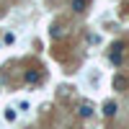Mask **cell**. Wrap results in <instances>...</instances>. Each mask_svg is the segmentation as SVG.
I'll return each mask as SVG.
<instances>
[{
	"label": "cell",
	"instance_id": "6da1fadb",
	"mask_svg": "<svg viewBox=\"0 0 129 129\" xmlns=\"http://www.w3.org/2000/svg\"><path fill=\"white\" fill-rule=\"evenodd\" d=\"M78 114H80V116H85V119H88V116L93 114V103H90V101H85V103H80V109H78Z\"/></svg>",
	"mask_w": 129,
	"mask_h": 129
},
{
	"label": "cell",
	"instance_id": "8992f818",
	"mask_svg": "<svg viewBox=\"0 0 129 129\" xmlns=\"http://www.w3.org/2000/svg\"><path fill=\"white\" fill-rule=\"evenodd\" d=\"M36 80H39V72L36 70H28L26 72V83H36Z\"/></svg>",
	"mask_w": 129,
	"mask_h": 129
},
{
	"label": "cell",
	"instance_id": "5b68a950",
	"mask_svg": "<svg viewBox=\"0 0 129 129\" xmlns=\"http://www.w3.org/2000/svg\"><path fill=\"white\" fill-rule=\"evenodd\" d=\"M72 10L75 13H83L85 10V0H72Z\"/></svg>",
	"mask_w": 129,
	"mask_h": 129
},
{
	"label": "cell",
	"instance_id": "7a4b0ae2",
	"mask_svg": "<svg viewBox=\"0 0 129 129\" xmlns=\"http://www.w3.org/2000/svg\"><path fill=\"white\" fill-rule=\"evenodd\" d=\"M114 114H116V101H106V103H103V116H109V119H111Z\"/></svg>",
	"mask_w": 129,
	"mask_h": 129
},
{
	"label": "cell",
	"instance_id": "52a82bcc",
	"mask_svg": "<svg viewBox=\"0 0 129 129\" xmlns=\"http://www.w3.org/2000/svg\"><path fill=\"white\" fill-rule=\"evenodd\" d=\"M5 119H8V121H16V109H8V111H5Z\"/></svg>",
	"mask_w": 129,
	"mask_h": 129
},
{
	"label": "cell",
	"instance_id": "3957f363",
	"mask_svg": "<svg viewBox=\"0 0 129 129\" xmlns=\"http://www.w3.org/2000/svg\"><path fill=\"white\" fill-rule=\"evenodd\" d=\"M111 62H116V64L121 62V44H114L111 47Z\"/></svg>",
	"mask_w": 129,
	"mask_h": 129
},
{
	"label": "cell",
	"instance_id": "277c9868",
	"mask_svg": "<svg viewBox=\"0 0 129 129\" xmlns=\"http://www.w3.org/2000/svg\"><path fill=\"white\" fill-rule=\"evenodd\" d=\"M124 85H126V80H124V75H116V78H114V88H116V90H121Z\"/></svg>",
	"mask_w": 129,
	"mask_h": 129
}]
</instances>
